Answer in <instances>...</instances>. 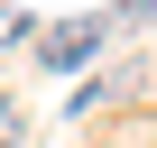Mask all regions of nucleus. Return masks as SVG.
Here are the masks:
<instances>
[{
    "mask_svg": "<svg viewBox=\"0 0 157 148\" xmlns=\"http://www.w3.org/2000/svg\"><path fill=\"white\" fill-rule=\"evenodd\" d=\"M102 46H111V19H102V10H93V19H46V28H37V65H46V74H83Z\"/></svg>",
    "mask_w": 157,
    "mask_h": 148,
    "instance_id": "obj_1",
    "label": "nucleus"
},
{
    "mask_svg": "<svg viewBox=\"0 0 157 148\" xmlns=\"http://www.w3.org/2000/svg\"><path fill=\"white\" fill-rule=\"evenodd\" d=\"M10 37H37V28H28L19 10H10V0H0V46H10Z\"/></svg>",
    "mask_w": 157,
    "mask_h": 148,
    "instance_id": "obj_2",
    "label": "nucleus"
}]
</instances>
